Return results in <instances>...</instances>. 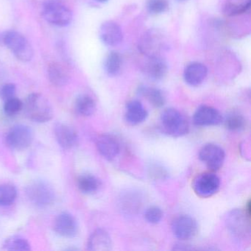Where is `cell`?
<instances>
[{
    "instance_id": "obj_1",
    "label": "cell",
    "mask_w": 251,
    "mask_h": 251,
    "mask_svg": "<svg viewBox=\"0 0 251 251\" xmlns=\"http://www.w3.org/2000/svg\"><path fill=\"white\" fill-rule=\"evenodd\" d=\"M42 13L48 23L57 27H66L73 21V11L66 0H46Z\"/></svg>"
},
{
    "instance_id": "obj_2",
    "label": "cell",
    "mask_w": 251,
    "mask_h": 251,
    "mask_svg": "<svg viewBox=\"0 0 251 251\" xmlns=\"http://www.w3.org/2000/svg\"><path fill=\"white\" fill-rule=\"evenodd\" d=\"M23 108L27 117L35 123H47L53 117V110L50 102L41 94L33 93L29 95Z\"/></svg>"
},
{
    "instance_id": "obj_3",
    "label": "cell",
    "mask_w": 251,
    "mask_h": 251,
    "mask_svg": "<svg viewBox=\"0 0 251 251\" xmlns=\"http://www.w3.org/2000/svg\"><path fill=\"white\" fill-rule=\"evenodd\" d=\"M138 48L147 58L161 56L167 48V37L158 29H150L141 36Z\"/></svg>"
},
{
    "instance_id": "obj_4",
    "label": "cell",
    "mask_w": 251,
    "mask_h": 251,
    "mask_svg": "<svg viewBox=\"0 0 251 251\" xmlns=\"http://www.w3.org/2000/svg\"><path fill=\"white\" fill-rule=\"evenodd\" d=\"M2 42L23 62L31 61L34 52L28 40L16 30H8L2 34Z\"/></svg>"
},
{
    "instance_id": "obj_5",
    "label": "cell",
    "mask_w": 251,
    "mask_h": 251,
    "mask_svg": "<svg viewBox=\"0 0 251 251\" xmlns=\"http://www.w3.org/2000/svg\"><path fill=\"white\" fill-rule=\"evenodd\" d=\"M160 120L163 131L173 137L184 136L189 131V123L178 110L173 108L164 110Z\"/></svg>"
},
{
    "instance_id": "obj_6",
    "label": "cell",
    "mask_w": 251,
    "mask_h": 251,
    "mask_svg": "<svg viewBox=\"0 0 251 251\" xmlns=\"http://www.w3.org/2000/svg\"><path fill=\"white\" fill-rule=\"evenodd\" d=\"M29 201L40 208L49 206L55 201V192L52 186L44 180H35L26 187Z\"/></svg>"
},
{
    "instance_id": "obj_7",
    "label": "cell",
    "mask_w": 251,
    "mask_h": 251,
    "mask_svg": "<svg viewBox=\"0 0 251 251\" xmlns=\"http://www.w3.org/2000/svg\"><path fill=\"white\" fill-rule=\"evenodd\" d=\"M33 140V133L28 126L17 125L8 131L6 142L8 146L16 151H23L28 148Z\"/></svg>"
},
{
    "instance_id": "obj_8",
    "label": "cell",
    "mask_w": 251,
    "mask_h": 251,
    "mask_svg": "<svg viewBox=\"0 0 251 251\" xmlns=\"http://www.w3.org/2000/svg\"><path fill=\"white\" fill-rule=\"evenodd\" d=\"M220 180L213 173H203L195 177L193 189L201 198H208L217 193L220 189Z\"/></svg>"
},
{
    "instance_id": "obj_9",
    "label": "cell",
    "mask_w": 251,
    "mask_h": 251,
    "mask_svg": "<svg viewBox=\"0 0 251 251\" xmlns=\"http://www.w3.org/2000/svg\"><path fill=\"white\" fill-rule=\"evenodd\" d=\"M199 158L211 171L220 170L224 163L226 153L223 148L214 144L204 145L199 152Z\"/></svg>"
},
{
    "instance_id": "obj_10",
    "label": "cell",
    "mask_w": 251,
    "mask_h": 251,
    "mask_svg": "<svg viewBox=\"0 0 251 251\" xmlns=\"http://www.w3.org/2000/svg\"><path fill=\"white\" fill-rule=\"evenodd\" d=\"M198 223L190 216L176 217L172 223V230L176 238L180 240H189L198 233Z\"/></svg>"
},
{
    "instance_id": "obj_11",
    "label": "cell",
    "mask_w": 251,
    "mask_h": 251,
    "mask_svg": "<svg viewBox=\"0 0 251 251\" xmlns=\"http://www.w3.org/2000/svg\"><path fill=\"white\" fill-rule=\"evenodd\" d=\"M168 72L167 63L162 57H149L142 66V73L150 80L158 81L162 80Z\"/></svg>"
},
{
    "instance_id": "obj_12",
    "label": "cell",
    "mask_w": 251,
    "mask_h": 251,
    "mask_svg": "<svg viewBox=\"0 0 251 251\" xmlns=\"http://www.w3.org/2000/svg\"><path fill=\"white\" fill-rule=\"evenodd\" d=\"M223 122V117L220 111L208 105L199 107L193 116L194 124L201 127L217 126Z\"/></svg>"
},
{
    "instance_id": "obj_13",
    "label": "cell",
    "mask_w": 251,
    "mask_h": 251,
    "mask_svg": "<svg viewBox=\"0 0 251 251\" xmlns=\"http://www.w3.org/2000/svg\"><path fill=\"white\" fill-rule=\"evenodd\" d=\"M99 34L102 43L108 47L117 46L123 42V30L120 26L114 21H106L102 23L100 28Z\"/></svg>"
},
{
    "instance_id": "obj_14",
    "label": "cell",
    "mask_w": 251,
    "mask_h": 251,
    "mask_svg": "<svg viewBox=\"0 0 251 251\" xmlns=\"http://www.w3.org/2000/svg\"><path fill=\"white\" fill-rule=\"evenodd\" d=\"M226 223L230 232L238 238L246 237L247 235L250 233L246 214L239 210H234L229 213Z\"/></svg>"
},
{
    "instance_id": "obj_15",
    "label": "cell",
    "mask_w": 251,
    "mask_h": 251,
    "mask_svg": "<svg viewBox=\"0 0 251 251\" xmlns=\"http://www.w3.org/2000/svg\"><path fill=\"white\" fill-rule=\"evenodd\" d=\"M54 229L58 234L64 237H73L78 230L75 218L69 213H61L54 222Z\"/></svg>"
},
{
    "instance_id": "obj_16",
    "label": "cell",
    "mask_w": 251,
    "mask_h": 251,
    "mask_svg": "<svg viewBox=\"0 0 251 251\" xmlns=\"http://www.w3.org/2000/svg\"><path fill=\"white\" fill-rule=\"evenodd\" d=\"M54 133L60 146L64 149H72L77 145V133L68 125L57 123L54 127Z\"/></svg>"
},
{
    "instance_id": "obj_17",
    "label": "cell",
    "mask_w": 251,
    "mask_h": 251,
    "mask_svg": "<svg viewBox=\"0 0 251 251\" xmlns=\"http://www.w3.org/2000/svg\"><path fill=\"white\" fill-rule=\"evenodd\" d=\"M97 148L98 151L105 159H114L120 151V143L117 139L111 135H101L97 139Z\"/></svg>"
},
{
    "instance_id": "obj_18",
    "label": "cell",
    "mask_w": 251,
    "mask_h": 251,
    "mask_svg": "<svg viewBox=\"0 0 251 251\" xmlns=\"http://www.w3.org/2000/svg\"><path fill=\"white\" fill-rule=\"evenodd\" d=\"M208 70L204 64L199 62L191 63L185 69V81L191 86H198L206 78Z\"/></svg>"
},
{
    "instance_id": "obj_19",
    "label": "cell",
    "mask_w": 251,
    "mask_h": 251,
    "mask_svg": "<svg viewBox=\"0 0 251 251\" xmlns=\"http://www.w3.org/2000/svg\"><path fill=\"white\" fill-rule=\"evenodd\" d=\"M148 113L146 108L139 100L130 101L126 105L125 119L129 125L137 126L143 123L148 117Z\"/></svg>"
},
{
    "instance_id": "obj_20",
    "label": "cell",
    "mask_w": 251,
    "mask_h": 251,
    "mask_svg": "<svg viewBox=\"0 0 251 251\" xmlns=\"http://www.w3.org/2000/svg\"><path fill=\"white\" fill-rule=\"evenodd\" d=\"M87 247L89 251H110L112 248V241L108 232L103 229H97L89 236Z\"/></svg>"
},
{
    "instance_id": "obj_21",
    "label": "cell",
    "mask_w": 251,
    "mask_h": 251,
    "mask_svg": "<svg viewBox=\"0 0 251 251\" xmlns=\"http://www.w3.org/2000/svg\"><path fill=\"white\" fill-rule=\"evenodd\" d=\"M138 94L148 100V102L155 108H161L165 104V95L162 91L157 88L140 86L138 89Z\"/></svg>"
},
{
    "instance_id": "obj_22",
    "label": "cell",
    "mask_w": 251,
    "mask_h": 251,
    "mask_svg": "<svg viewBox=\"0 0 251 251\" xmlns=\"http://www.w3.org/2000/svg\"><path fill=\"white\" fill-rule=\"evenodd\" d=\"M251 5V0H226L223 13L227 17H236L247 12Z\"/></svg>"
},
{
    "instance_id": "obj_23",
    "label": "cell",
    "mask_w": 251,
    "mask_h": 251,
    "mask_svg": "<svg viewBox=\"0 0 251 251\" xmlns=\"http://www.w3.org/2000/svg\"><path fill=\"white\" fill-rule=\"evenodd\" d=\"M50 81L56 86H63L69 81V74L66 69L58 63H52L48 67Z\"/></svg>"
},
{
    "instance_id": "obj_24",
    "label": "cell",
    "mask_w": 251,
    "mask_h": 251,
    "mask_svg": "<svg viewBox=\"0 0 251 251\" xmlns=\"http://www.w3.org/2000/svg\"><path fill=\"white\" fill-rule=\"evenodd\" d=\"M77 186L80 192L86 195L96 193L101 186V182L96 176L84 174L77 179Z\"/></svg>"
},
{
    "instance_id": "obj_25",
    "label": "cell",
    "mask_w": 251,
    "mask_h": 251,
    "mask_svg": "<svg viewBox=\"0 0 251 251\" xmlns=\"http://www.w3.org/2000/svg\"><path fill=\"white\" fill-rule=\"evenodd\" d=\"M75 110L80 115L89 117L96 111V102L89 95H80L76 99Z\"/></svg>"
},
{
    "instance_id": "obj_26",
    "label": "cell",
    "mask_w": 251,
    "mask_h": 251,
    "mask_svg": "<svg viewBox=\"0 0 251 251\" xmlns=\"http://www.w3.org/2000/svg\"><path fill=\"white\" fill-rule=\"evenodd\" d=\"M122 67V57L118 52L111 51L104 62V69L105 73L111 77L117 75L120 73Z\"/></svg>"
},
{
    "instance_id": "obj_27",
    "label": "cell",
    "mask_w": 251,
    "mask_h": 251,
    "mask_svg": "<svg viewBox=\"0 0 251 251\" xmlns=\"http://www.w3.org/2000/svg\"><path fill=\"white\" fill-rule=\"evenodd\" d=\"M225 126L230 131H240L246 126V120L240 113L233 111L227 114L224 120Z\"/></svg>"
},
{
    "instance_id": "obj_28",
    "label": "cell",
    "mask_w": 251,
    "mask_h": 251,
    "mask_svg": "<svg viewBox=\"0 0 251 251\" xmlns=\"http://www.w3.org/2000/svg\"><path fill=\"white\" fill-rule=\"evenodd\" d=\"M17 196L15 186L11 184L0 185V206H6L14 202Z\"/></svg>"
},
{
    "instance_id": "obj_29",
    "label": "cell",
    "mask_w": 251,
    "mask_h": 251,
    "mask_svg": "<svg viewBox=\"0 0 251 251\" xmlns=\"http://www.w3.org/2000/svg\"><path fill=\"white\" fill-rule=\"evenodd\" d=\"M4 248L7 251H30L29 242L24 238L18 236H12L5 240Z\"/></svg>"
},
{
    "instance_id": "obj_30",
    "label": "cell",
    "mask_w": 251,
    "mask_h": 251,
    "mask_svg": "<svg viewBox=\"0 0 251 251\" xmlns=\"http://www.w3.org/2000/svg\"><path fill=\"white\" fill-rule=\"evenodd\" d=\"M169 3L167 0H148L147 9L151 14H161L168 10Z\"/></svg>"
},
{
    "instance_id": "obj_31",
    "label": "cell",
    "mask_w": 251,
    "mask_h": 251,
    "mask_svg": "<svg viewBox=\"0 0 251 251\" xmlns=\"http://www.w3.org/2000/svg\"><path fill=\"white\" fill-rule=\"evenodd\" d=\"M23 105L24 103L20 99L14 97V98L5 101L4 111L7 115L14 116L23 109Z\"/></svg>"
},
{
    "instance_id": "obj_32",
    "label": "cell",
    "mask_w": 251,
    "mask_h": 251,
    "mask_svg": "<svg viewBox=\"0 0 251 251\" xmlns=\"http://www.w3.org/2000/svg\"><path fill=\"white\" fill-rule=\"evenodd\" d=\"M145 218L151 224H157L163 218V211L159 207L152 205L147 208L145 212Z\"/></svg>"
},
{
    "instance_id": "obj_33",
    "label": "cell",
    "mask_w": 251,
    "mask_h": 251,
    "mask_svg": "<svg viewBox=\"0 0 251 251\" xmlns=\"http://www.w3.org/2000/svg\"><path fill=\"white\" fill-rule=\"evenodd\" d=\"M17 93V87L14 83H5L0 87V98L6 101L14 98Z\"/></svg>"
},
{
    "instance_id": "obj_34",
    "label": "cell",
    "mask_w": 251,
    "mask_h": 251,
    "mask_svg": "<svg viewBox=\"0 0 251 251\" xmlns=\"http://www.w3.org/2000/svg\"><path fill=\"white\" fill-rule=\"evenodd\" d=\"M96 2H100V3H105L108 2V0H95Z\"/></svg>"
},
{
    "instance_id": "obj_35",
    "label": "cell",
    "mask_w": 251,
    "mask_h": 251,
    "mask_svg": "<svg viewBox=\"0 0 251 251\" xmlns=\"http://www.w3.org/2000/svg\"><path fill=\"white\" fill-rule=\"evenodd\" d=\"M2 42V34H0V42Z\"/></svg>"
},
{
    "instance_id": "obj_36",
    "label": "cell",
    "mask_w": 251,
    "mask_h": 251,
    "mask_svg": "<svg viewBox=\"0 0 251 251\" xmlns=\"http://www.w3.org/2000/svg\"><path fill=\"white\" fill-rule=\"evenodd\" d=\"M177 1H184V0H177Z\"/></svg>"
}]
</instances>
